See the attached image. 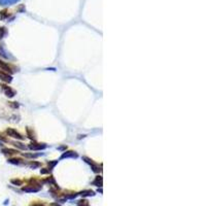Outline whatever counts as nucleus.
<instances>
[{"mask_svg": "<svg viewBox=\"0 0 206 206\" xmlns=\"http://www.w3.org/2000/svg\"><path fill=\"white\" fill-rule=\"evenodd\" d=\"M94 186H97V187H102V177L101 176H97L95 178V180L92 182Z\"/></svg>", "mask_w": 206, "mask_h": 206, "instance_id": "10", "label": "nucleus"}, {"mask_svg": "<svg viewBox=\"0 0 206 206\" xmlns=\"http://www.w3.org/2000/svg\"><path fill=\"white\" fill-rule=\"evenodd\" d=\"M10 181H11V184H16V186H21V184H22V182H23V181L20 180V179H11Z\"/></svg>", "mask_w": 206, "mask_h": 206, "instance_id": "15", "label": "nucleus"}, {"mask_svg": "<svg viewBox=\"0 0 206 206\" xmlns=\"http://www.w3.org/2000/svg\"><path fill=\"white\" fill-rule=\"evenodd\" d=\"M30 206H42V204L41 203H33V204H31Z\"/></svg>", "mask_w": 206, "mask_h": 206, "instance_id": "17", "label": "nucleus"}, {"mask_svg": "<svg viewBox=\"0 0 206 206\" xmlns=\"http://www.w3.org/2000/svg\"><path fill=\"white\" fill-rule=\"evenodd\" d=\"M68 157H77V155L74 154L73 152H67V153H65V154L62 155V156H61V159H63V158H68Z\"/></svg>", "mask_w": 206, "mask_h": 206, "instance_id": "12", "label": "nucleus"}, {"mask_svg": "<svg viewBox=\"0 0 206 206\" xmlns=\"http://www.w3.org/2000/svg\"><path fill=\"white\" fill-rule=\"evenodd\" d=\"M77 206H90V204L87 200H80L77 202Z\"/></svg>", "mask_w": 206, "mask_h": 206, "instance_id": "14", "label": "nucleus"}, {"mask_svg": "<svg viewBox=\"0 0 206 206\" xmlns=\"http://www.w3.org/2000/svg\"><path fill=\"white\" fill-rule=\"evenodd\" d=\"M21 0H0L1 6H7V5H14L16 3L20 2Z\"/></svg>", "mask_w": 206, "mask_h": 206, "instance_id": "5", "label": "nucleus"}, {"mask_svg": "<svg viewBox=\"0 0 206 206\" xmlns=\"http://www.w3.org/2000/svg\"><path fill=\"white\" fill-rule=\"evenodd\" d=\"M51 206H60V205H58V203H53Z\"/></svg>", "mask_w": 206, "mask_h": 206, "instance_id": "19", "label": "nucleus"}, {"mask_svg": "<svg viewBox=\"0 0 206 206\" xmlns=\"http://www.w3.org/2000/svg\"><path fill=\"white\" fill-rule=\"evenodd\" d=\"M29 147L31 148V150H43V148H45L46 147V145L45 144H41V143H31V144L29 145Z\"/></svg>", "mask_w": 206, "mask_h": 206, "instance_id": "7", "label": "nucleus"}, {"mask_svg": "<svg viewBox=\"0 0 206 206\" xmlns=\"http://www.w3.org/2000/svg\"><path fill=\"white\" fill-rule=\"evenodd\" d=\"M0 79L5 83H10L11 80H12V77H11L7 72H4V71L0 70Z\"/></svg>", "mask_w": 206, "mask_h": 206, "instance_id": "4", "label": "nucleus"}, {"mask_svg": "<svg viewBox=\"0 0 206 206\" xmlns=\"http://www.w3.org/2000/svg\"><path fill=\"white\" fill-rule=\"evenodd\" d=\"M7 34V30L5 27H0V38H3Z\"/></svg>", "mask_w": 206, "mask_h": 206, "instance_id": "13", "label": "nucleus"}, {"mask_svg": "<svg viewBox=\"0 0 206 206\" xmlns=\"http://www.w3.org/2000/svg\"><path fill=\"white\" fill-rule=\"evenodd\" d=\"M24 9H25V6H24V5H21V6L19 7V11H23Z\"/></svg>", "mask_w": 206, "mask_h": 206, "instance_id": "18", "label": "nucleus"}, {"mask_svg": "<svg viewBox=\"0 0 206 206\" xmlns=\"http://www.w3.org/2000/svg\"><path fill=\"white\" fill-rule=\"evenodd\" d=\"M0 69H1V70H3L4 72H12L11 68L9 67V66L7 65L5 62L1 61V60H0Z\"/></svg>", "mask_w": 206, "mask_h": 206, "instance_id": "6", "label": "nucleus"}, {"mask_svg": "<svg viewBox=\"0 0 206 206\" xmlns=\"http://www.w3.org/2000/svg\"><path fill=\"white\" fill-rule=\"evenodd\" d=\"M37 166H39V164H38V163H31V164H30V167H32V168L37 167Z\"/></svg>", "mask_w": 206, "mask_h": 206, "instance_id": "16", "label": "nucleus"}, {"mask_svg": "<svg viewBox=\"0 0 206 206\" xmlns=\"http://www.w3.org/2000/svg\"><path fill=\"white\" fill-rule=\"evenodd\" d=\"M79 195L83 196V197H90V196L95 195V193L91 190H85V191H83V192L79 193Z\"/></svg>", "mask_w": 206, "mask_h": 206, "instance_id": "8", "label": "nucleus"}, {"mask_svg": "<svg viewBox=\"0 0 206 206\" xmlns=\"http://www.w3.org/2000/svg\"><path fill=\"white\" fill-rule=\"evenodd\" d=\"M8 17H9V14L6 9H3V10L0 11V19H1V20H4V19L8 18Z\"/></svg>", "mask_w": 206, "mask_h": 206, "instance_id": "11", "label": "nucleus"}, {"mask_svg": "<svg viewBox=\"0 0 206 206\" xmlns=\"http://www.w3.org/2000/svg\"><path fill=\"white\" fill-rule=\"evenodd\" d=\"M41 189L40 186H35V184H29V186H26L22 189L24 192H27V193H35V192H38L39 190Z\"/></svg>", "mask_w": 206, "mask_h": 206, "instance_id": "3", "label": "nucleus"}, {"mask_svg": "<svg viewBox=\"0 0 206 206\" xmlns=\"http://www.w3.org/2000/svg\"><path fill=\"white\" fill-rule=\"evenodd\" d=\"M6 133L8 136H10V137H12V138H17V139H24V137H23L22 135H21L19 132H17L16 130L11 129V128H8V129L6 130Z\"/></svg>", "mask_w": 206, "mask_h": 206, "instance_id": "2", "label": "nucleus"}, {"mask_svg": "<svg viewBox=\"0 0 206 206\" xmlns=\"http://www.w3.org/2000/svg\"><path fill=\"white\" fill-rule=\"evenodd\" d=\"M1 88H2V90H3V92H4V94L7 96V97H9V98H12L15 95H16V92H15L12 89L10 88V87H8V86H5V85H1Z\"/></svg>", "mask_w": 206, "mask_h": 206, "instance_id": "1", "label": "nucleus"}, {"mask_svg": "<svg viewBox=\"0 0 206 206\" xmlns=\"http://www.w3.org/2000/svg\"><path fill=\"white\" fill-rule=\"evenodd\" d=\"M2 153L4 155H15V154H18V151L16 150H11V148H3L2 150Z\"/></svg>", "mask_w": 206, "mask_h": 206, "instance_id": "9", "label": "nucleus"}]
</instances>
